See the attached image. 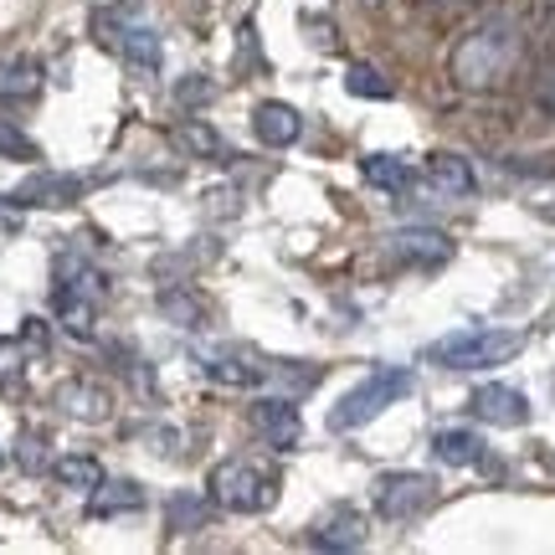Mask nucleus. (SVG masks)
<instances>
[{
    "label": "nucleus",
    "mask_w": 555,
    "mask_h": 555,
    "mask_svg": "<svg viewBox=\"0 0 555 555\" xmlns=\"http://www.w3.org/2000/svg\"><path fill=\"white\" fill-rule=\"evenodd\" d=\"M519 52H525V41H519L515 21L489 16L483 26H474V31L453 47L448 73H453V82L463 93H494V88H504V82L515 78Z\"/></svg>",
    "instance_id": "obj_1"
},
{
    "label": "nucleus",
    "mask_w": 555,
    "mask_h": 555,
    "mask_svg": "<svg viewBox=\"0 0 555 555\" xmlns=\"http://www.w3.org/2000/svg\"><path fill=\"white\" fill-rule=\"evenodd\" d=\"M93 31L108 52H119L124 67L134 73V78H155L159 62H165V47H159V31L150 21L139 16V5H119V11H99L93 21Z\"/></svg>",
    "instance_id": "obj_2"
},
{
    "label": "nucleus",
    "mask_w": 555,
    "mask_h": 555,
    "mask_svg": "<svg viewBox=\"0 0 555 555\" xmlns=\"http://www.w3.org/2000/svg\"><path fill=\"white\" fill-rule=\"evenodd\" d=\"M525 350V335L519 330H457V335H442L427 345V360L442 365V371H489V365H504Z\"/></svg>",
    "instance_id": "obj_3"
},
{
    "label": "nucleus",
    "mask_w": 555,
    "mask_h": 555,
    "mask_svg": "<svg viewBox=\"0 0 555 555\" xmlns=\"http://www.w3.org/2000/svg\"><path fill=\"white\" fill-rule=\"evenodd\" d=\"M206 494L227 515H262V509H273L278 478L258 463H247V457H221L206 478Z\"/></svg>",
    "instance_id": "obj_4"
},
{
    "label": "nucleus",
    "mask_w": 555,
    "mask_h": 555,
    "mask_svg": "<svg viewBox=\"0 0 555 555\" xmlns=\"http://www.w3.org/2000/svg\"><path fill=\"white\" fill-rule=\"evenodd\" d=\"M406 391H412V371H406V365H376L360 386H350V391L339 397V406L330 412V433H356L365 422H376V416L386 412V406H397Z\"/></svg>",
    "instance_id": "obj_5"
},
{
    "label": "nucleus",
    "mask_w": 555,
    "mask_h": 555,
    "mask_svg": "<svg viewBox=\"0 0 555 555\" xmlns=\"http://www.w3.org/2000/svg\"><path fill=\"white\" fill-rule=\"evenodd\" d=\"M433 499H437V483L427 474H380L376 478L380 519H416Z\"/></svg>",
    "instance_id": "obj_6"
},
{
    "label": "nucleus",
    "mask_w": 555,
    "mask_h": 555,
    "mask_svg": "<svg viewBox=\"0 0 555 555\" xmlns=\"http://www.w3.org/2000/svg\"><path fill=\"white\" fill-rule=\"evenodd\" d=\"M93 180L88 176H62V170H37L16 185V206H41V211H57V206H73V201L88 191Z\"/></svg>",
    "instance_id": "obj_7"
},
{
    "label": "nucleus",
    "mask_w": 555,
    "mask_h": 555,
    "mask_svg": "<svg viewBox=\"0 0 555 555\" xmlns=\"http://www.w3.org/2000/svg\"><path fill=\"white\" fill-rule=\"evenodd\" d=\"M253 433L268 442V448H278V453H288V448H298V437H304V422H298V406L283 397H262L253 401Z\"/></svg>",
    "instance_id": "obj_8"
},
{
    "label": "nucleus",
    "mask_w": 555,
    "mask_h": 555,
    "mask_svg": "<svg viewBox=\"0 0 555 555\" xmlns=\"http://www.w3.org/2000/svg\"><path fill=\"white\" fill-rule=\"evenodd\" d=\"M365 515L360 509H350V504H335L330 515L314 519V530H309V545L314 551H360L365 545Z\"/></svg>",
    "instance_id": "obj_9"
},
{
    "label": "nucleus",
    "mask_w": 555,
    "mask_h": 555,
    "mask_svg": "<svg viewBox=\"0 0 555 555\" xmlns=\"http://www.w3.org/2000/svg\"><path fill=\"white\" fill-rule=\"evenodd\" d=\"M468 406H474V416L489 422V427H525V422H530V401H525V391H515V386H478Z\"/></svg>",
    "instance_id": "obj_10"
},
{
    "label": "nucleus",
    "mask_w": 555,
    "mask_h": 555,
    "mask_svg": "<svg viewBox=\"0 0 555 555\" xmlns=\"http://www.w3.org/2000/svg\"><path fill=\"white\" fill-rule=\"evenodd\" d=\"M253 129H258V139L268 144V150H288V144H298V134H304V119H298L294 103H258V114H253Z\"/></svg>",
    "instance_id": "obj_11"
},
{
    "label": "nucleus",
    "mask_w": 555,
    "mask_h": 555,
    "mask_svg": "<svg viewBox=\"0 0 555 555\" xmlns=\"http://www.w3.org/2000/svg\"><path fill=\"white\" fill-rule=\"evenodd\" d=\"M52 401L67 416H78V422H108V412H114V397L103 386H93V380H62Z\"/></svg>",
    "instance_id": "obj_12"
},
{
    "label": "nucleus",
    "mask_w": 555,
    "mask_h": 555,
    "mask_svg": "<svg viewBox=\"0 0 555 555\" xmlns=\"http://www.w3.org/2000/svg\"><path fill=\"white\" fill-rule=\"evenodd\" d=\"M386 247H391V258L412 262V268H437L453 258V242L442 232H397V237H386Z\"/></svg>",
    "instance_id": "obj_13"
},
{
    "label": "nucleus",
    "mask_w": 555,
    "mask_h": 555,
    "mask_svg": "<svg viewBox=\"0 0 555 555\" xmlns=\"http://www.w3.org/2000/svg\"><path fill=\"white\" fill-rule=\"evenodd\" d=\"M134 509H144V489H139L134 478H103L99 489L88 494V515L93 519H114V515H134Z\"/></svg>",
    "instance_id": "obj_14"
},
{
    "label": "nucleus",
    "mask_w": 555,
    "mask_h": 555,
    "mask_svg": "<svg viewBox=\"0 0 555 555\" xmlns=\"http://www.w3.org/2000/svg\"><path fill=\"white\" fill-rule=\"evenodd\" d=\"M427 185H433L437 196H474L478 176L463 155H448V150H442V155L427 159Z\"/></svg>",
    "instance_id": "obj_15"
},
{
    "label": "nucleus",
    "mask_w": 555,
    "mask_h": 555,
    "mask_svg": "<svg viewBox=\"0 0 555 555\" xmlns=\"http://www.w3.org/2000/svg\"><path fill=\"white\" fill-rule=\"evenodd\" d=\"M433 457L448 463V468H474L478 457H483V437L468 433V427H442L433 437Z\"/></svg>",
    "instance_id": "obj_16"
},
{
    "label": "nucleus",
    "mask_w": 555,
    "mask_h": 555,
    "mask_svg": "<svg viewBox=\"0 0 555 555\" xmlns=\"http://www.w3.org/2000/svg\"><path fill=\"white\" fill-rule=\"evenodd\" d=\"M52 298H57V319H62V330H67V335H78V339L99 335V314H93V304H99V298L67 294V288H52Z\"/></svg>",
    "instance_id": "obj_17"
},
{
    "label": "nucleus",
    "mask_w": 555,
    "mask_h": 555,
    "mask_svg": "<svg viewBox=\"0 0 555 555\" xmlns=\"http://www.w3.org/2000/svg\"><path fill=\"white\" fill-rule=\"evenodd\" d=\"M41 88V62L37 57H5L0 62V99L16 103V99H37Z\"/></svg>",
    "instance_id": "obj_18"
},
{
    "label": "nucleus",
    "mask_w": 555,
    "mask_h": 555,
    "mask_svg": "<svg viewBox=\"0 0 555 555\" xmlns=\"http://www.w3.org/2000/svg\"><path fill=\"white\" fill-rule=\"evenodd\" d=\"M52 478H57L62 489H78V494H93L103 483V463L99 457H88V453H67L52 463Z\"/></svg>",
    "instance_id": "obj_19"
},
{
    "label": "nucleus",
    "mask_w": 555,
    "mask_h": 555,
    "mask_svg": "<svg viewBox=\"0 0 555 555\" xmlns=\"http://www.w3.org/2000/svg\"><path fill=\"white\" fill-rule=\"evenodd\" d=\"M176 144L185 150V155H196V159H217V165H227V159H232V155H227V144H221V134L206 119H185V124H180Z\"/></svg>",
    "instance_id": "obj_20"
},
{
    "label": "nucleus",
    "mask_w": 555,
    "mask_h": 555,
    "mask_svg": "<svg viewBox=\"0 0 555 555\" xmlns=\"http://www.w3.org/2000/svg\"><path fill=\"white\" fill-rule=\"evenodd\" d=\"M360 176L371 180L376 191H391V196H401L406 185H412V165L397 155H365L360 159Z\"/></svg>",
    "instance_id": "obj_21"
},
{
    "label": "nucleus",
    "mask_w": 555,
    "mask_h": 555,
    "mask_svg": "<svg viewBox=\"0 0 555 555\" xmlns=\"http://www.w3.org/2000/svg\"><path fill=\"white\" fill-rule=\"evenodd\" d=\"M211 519V494H170L165 499V525L176 530V535H191V530H201Z\"/></svg>",
    "instance_id": "obj_22"
},
{
    "label": "nucleus",
    "mask_w": 555,
    "mask_h": 555,
    "mask_svg": "<svg viewBox=\"0 0 555 555\" xmlns=\"http://www.w3.org/2000/svg\"><path fill=\"white\" fill-rule=\"evenodd\" d=\"M201 371L211 380H221V386H258L262 380L258 365H247V360H237V356H201Z\"/></svg>",
    "instance_id": "obj_23"
},
{
    "label": "nucleus",
    "mask_w": 555,
    "mask_h": 555,
    "mask_svg": "<svg viewBox=\"0 0 555 555\" xmlns=\"http://www.w3.org/2000/svg\"><path fill=\"white\" fill-rule=\"evenodd\" d=\"M345 88H350V93H356V99H391V82L380 78L376 67H371V62H356V67H350V73H345Z\"/></svg>",
    "instance_id": "obj_24"
},
{
    "label": "nucleus",
    "mask_w": 555,
    "mask_h": 555,
    "mask_svg": "<svg viewBox=\"0 0 555 555\" xmlns=\"http://www.w3.org/2000/svg\"><path fill=\"white\" fill-rule=\"evenodd\" d=\"M21 365H26V345H21V335L16 339H0V391H5V397H16Z\"/></svg>",
    "instance_id": "obj_25"
},
{
    "label": "nucleus",
    "mask_w": 555,
    "mask_h": 555,
    "mask_svg": "<svg viewBox=\"0 0 555 555\" xmlns=\"http://www.w3.org/2000/svg\"><path fill=\"white\" fill-rule=\"evenodd\" d=\"M0 155H5V159H37V144H31V139L21 134L16 124H5V119H0Z\"/></svg>",
    "instance_id": "obj_26"
},
{
    "label": "nucleus",
    "mask_w": 555,
    "mask_h": 555,
    "mask_svg": "<svg viewBox=\"0 0 555 555\" xmlns=\"http://www.w3.org/2000/svg\"><path fill=\"white\" fill-rule=\"evenodd\" d=\"M16 463L26 468V474H41V468H47V437H41V433H26V437H21Z\"/></svg>",
    "instance_id": "obj_27"
},
{
    "label": "nucleus",
    "mask_w": 555,
    "mask_h": 555,
    "mask_svg": "<svg viewBox=\"0 0 555 555\" xmlns=\"http://www.w3.org/2000/svg\"><path fill=\"white\" fill-rule=\"evenodd\" d=\"M47 319H26V324H21V345H26V350H31V356H41V350H47Z\"/></svg>",
    "instance_id": "obj_28"
},
{
    "label": "nucleus",
    "mask_w": 555,
    "mask_h": 555,
    "mask_svg": "<svg viewBox=\"0 0 555 555\" xmlns=\"http://www.w3.org/2000/svg\"><path fill=\"white\" fill-rule=\"evenodd\" d=\"M176 99L180 103H206V99H211V82H180Z\"/></svg>",
    "instance_id": "obj_29"
},
{
    "label": "nucleus",
    "mask_w": 555,
    "mask_h": 555,
    "mask_svg": "<svg viewBox=\"0 0 555 555\" xmlns=\"http://www.w3.org/2000/svg\"><path fill=\"white\" fill-rule=\"evenodd\" d=\"M16 227H21L16 201H5V196H0V232H16Z\"/></svg>",
    "instance_id": "obj_30"
},
{
    "label": "nucleus",
    "mask_w": 555,
    "mask_h": 555,
    "mask_svg": "<svg viewBox=\"0 0 555 555\" xmlns=\"http://www.w3.org/2000/svg\"><path fill=\"white\" fill-rule=\"evenodd\" d=\"M0 468H5V453H0Z\"/></svg>",
    "instance_id": "obj_31"
},
{
    "label": "nucleus",
    "mask_w": 555,
    "mask_h": 555,
    "mask_svg": "<svg viewBox=\"0 0 555 555\" xmlns=\"http://www.w3.org/2000/svg\"><path fill=\"white\" fill-rule=\"evenodd\" d=\"M371 5H376V0H371Z\"/></svg>",
    "instance_id": "obj_32"
}]
</instances>
